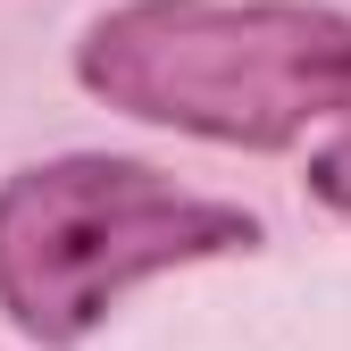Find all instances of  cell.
<instances>
[{"label":"cell","mask_w":351,"mask_h":351,"mask_svg":"<svg viewBox=\"0 0 351 351\" xmlns=\"http://www.w3.org/2000/svg\"><path fill=\"white\" fill-rule=\"evenodd\" d=\"M75 75L143 125L285 151L318 117H351V17L310 0H125L84 34Z\"/></svg>","instance_id":"1"},{"label":"cell","mask_w":351,"mask_h":351,"mask_svg":"<svg viewBox=\"0 0 351 351\" xmlns=\"http://www.w3.org/2000/svg\"><path fill=\"white\" fill-rule=\"evenodd\" d=\"M251 243L259 226L243 209L167 184L143 159H42L0 184V310L34 343H84L134 285Z\"/></svg>","instance_id":"2"},{"label":"cell","mask_w":351,"mask_h":351,"mask_svg":"<svg viewBox=\"0 0 351 351\" xmlns=\"http://www.w3.org/2000/svg\"><path fill=\"white\" fill-rule=\"evenodd\" d=\"M310 193H318L326 209H343V217H351V125H343V134L310 159Z\"/></svg>","instance_id":"3"}]
</instances>
